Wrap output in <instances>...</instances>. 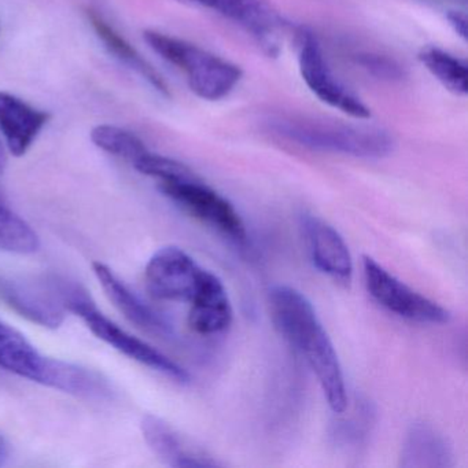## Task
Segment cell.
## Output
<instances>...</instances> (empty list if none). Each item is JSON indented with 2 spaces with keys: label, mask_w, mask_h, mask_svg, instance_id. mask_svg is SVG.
<instances>
[{
  "label": "cell",
  "mask_w": 468,
  "mask_h": 468,
  "mask_svg": "<svg viewBox=\"0 0 468 468\" xmlns=\"http://www.w3.org/2000/svg\"><path fill=\"white\" fill-rule=\"evenodd\" d=\"M268 300L276 328L317 378L328 407L333 412L344 413L347 407L344 372L335 347L311 301L294 287L284 284L273 286Z\"/></svg>",
  "instance_id": "1"
},
{
  "label": "cell",
  "mask_w": 468,
  "mask_h": 468,
  "mask_svg": "<svg viewBox=\"0 0 468 468\" xmlns=\"http://www.w3.org/2000/svg\"><path fill=\"white\" fill-rule=\"evenodd\" d=\"M268 128L279 138L316 152L380 160L394 152L396 141L388 130L377 125L350 122L314 114H273Z\"/></svg>",
  "instance_id": "2"
},
{
  "label": "cell",
  "mask_w": 468,
  "mask_h": 468,
  "mask_svg": "<svg viewBox=\"0 0 468 468\" xmlns=\"http://www.w3.org/2000/svg\"><path fill=\"white\" fill-rule=\"evenodd\" d=\"M48 284L61 301L65 311L72 312L73 314L80 317L89 330L101 341L105 342L122 355L127 356L131 360L153 371L160 372L174 382L182 383V385L190 383V374L182 366L106 317L97 308L83 287L70 283L67 279L59 278L50 279Z\"/></svg>",
  "instance_id": "3"
},
{
  "label": "cell",
  "mask_w": 468,
  "mask_h": 468,
  "mask_svg": "<svg viewBox=\"0 0 468 468\" xmlns=\"http://www.w3.org/2000/svg\"><path fill=\"white\" fill-rule=\"evenodd\" d=\"M144 39L161 58L183 72L191 91L201 100H224L242 79L243 72L238 65L193 43L157 31H144Z\"/></svg>",
  "instance_id": "4"
},
{
  "label": "cell",
  "mask_w": 468,
  "mask_h": 468,
  "mask_svg": "<svg viewBox=\"0 0 468 468\" xmlns=\"http://www.w3.org/2000/svg\"><path fill=\"white\" fill-rule=\"evenodd\" d=\"M160 190L188 215L212 227L232 242L243 245L248 240L245 221L234 205L198 176L161 182Z\"/></svg>",
  "instance_id": "5"
},
{
  "label": "cell",
  "mask_w": 468,
  "mask_h": 468,
  "mask_svg": "<svg viewBox=\"0 0 468 468\" xmlns=\"http://www.w3.org/2000/svg\"><path fill=\"white\" fill-rule=\"evenodd\" d=\"M363 276L372 300L390 314L420 324H445L451 320L448 309L410 289L372 257H363Z\"/></svg>",
  "instance_id": "6"
},
{
  "label": "cell",
  "mask_w": 468,
  "mask_h": 468,
  "mask_svg": "<svg viewBox=\"0 0 468 468\" xmlns=\"http://www.w3.org/2000/svg\"><path fill=\"white\" fill-rule=\"evenodd\" d=\"M298 65L301 78L323 103L355 120L371 117L368 106L334 75L322 45L311 29L303 28L298 34Z\"/></svg>",
  "instance_id": "7"
},
{
  "label": "cell",
  "mask_w": 468,
  "mask_h": 468,
  "mask_svg": "<svg viewBox=\"0 0 468 468\" xmlns=\"http://www.w3.org/2000/svg\"><path fill=\"white\" fill-rule=\"evenodd\" d=\"M207 272L183 249L166 246L155 251L147 262L144 281L155 300L191 303Z\"/></svg>",
  "instance_id": "8"
},
{
  "label": "cell",
  "mask_w": 468,
  "mask_h": 468,
  "mask_svg": "<svg viewBox=\"0 0 468 468\" xmlns=\"http://www.w3.org/2000/svg\"><path fill=\"white\" fill-rule=\"evenodd\" d=\"M185 4L210 10L226 20L237 24L248 32L270 56L279 50V39L283 32L281 17L270 0H180Z\"/></svg>",
  "instance_id": "9"
},
{
  "label": "cell",
  "mask_w": 468,
  "mask_h": 468,
  "mask_svg": "<svg viewBox=\"0 0 468 468\" xmlns=\"http://www.w3.org/2000/svg\"><path fill=\"white\" fill-rule=\"evenodd\" d=\"M300 229L314 267L323 275L347 287L353 279V260L342 235L327 221L303 213Z\"/></svg>",
  "instance_id": "10"
},
{
  "label": "cell",
  "mask_w": 468,
  "mask_h": 468,
  "mask_svg": "<svg viewBox=\"0 0 468 468\" xmlns=\"http://www.w3.org/2000/svg\"><path fill=\"white\" fill-rule=\"evenodd\" d=\"M141 427L144 441L153 453L171 467L205 468L221 465L212 454L194 445L168 421L158 416H144Z\"/></svg>",
  "instance_id": "11"
},
{
  "label": "cell",
  "mask_w": 468,
  "mask_h": 468,
  "mask_svg": "<svg viewBox=\"0 0 468 468\" xmlns=\"http://www.w3.org/2000/svg\"><path fill=\"white\" fill-rule=\"evenodd\" d=\"M92 270H94L95 276L102 286L106 297L124 314L125 319L130 320L141 330L160 336V338L174 336V325L160 312L147 305L108 265L95 261L92 264Z\"/></svg>",
  "instance_id": "12"
},
{
  "label": "cell",
  "mask_w": 468,
  "mask_h": 468,
  "mask_svg": "<svg viewBox=\"0 0 468 468\" xmlns=\"http://www.w3.org/2000/svg\"><path fill=\"white\" fill-rule=\"evenodd\" d=\"M48 122V114L20 100L0 91V135L16 157H23L37 141Z\"/></svg>",
  "instance_id": "13"
},
{
  "label": "cell",
  "mask_w": 468,
  "mask_h": 468,
  "mask_svg": "<svg viewBox=\"0 0 468 468\" xmlns=\"http://www.w3.org/2000/svg\"><path fill=\"white\" fill-rule=\"evenodd\" d=\"M37 383L80 399L102 401L113 396L111 383L100 372L48 356Z\"/></svg>",
  "instance_id": "14"
},
{
  "label": "cell",
  "mask_w": 468,
  "mask_h": 468,
  "mask_svg": "<svg viewBox=\"0 0 468 468\" xmlns=\"http://www.w3.org/2000/svg\"><path fill=\"white\" fill-rule=\"evenodd\" d=\"M0 297L21 316L46 328H58L65 320V308L50 284L37 287L15 281H0Z\"/></svg>",
  "instance_id": "15"
},
{
  "label": "cell",
  "mask_w": 468,
  "mask_h": 468,
  "mask_svg": "<svg viewBox=\"0 0 468 468\" xmlns=\"http://www.w3.org/2000/svg\"><path fill=\"white\" fill-rule=\"evenodd\" d=\"M188 325L201 335H218L231 327L234 309L226 286L207 271L201 287L190 303Z\"/></svg>",
  "instance_id": "16"
},
{
  "label": "cell",
  "mask_w": 468,
  "mask_h": 468,
  "mask_svg": "<svg viewBox=\"0 0 468 468\" xmlns=\"http://www.w3.org/2000/svg\"><path fill=\"white\" fill-rule=\"evenodd\" d=\"M399 465L407 468L453 467V449L437 429L424 421H416L405 434Z\"/></svg>",
  "instance_id": "17"
},
{
  "label": "cell",
  "mask_w": 468,
  "mask_h": 468,
  "mask_svg": "<svg viewBox=\"0 0 468 468\" xmlns=\"http://www.w3.org/2000/svg\"><path fill=\"white\" fill-rule=\"evenodd\" d=\"M87 17H89L95 34L100 37L101 42L105 45L106 50L112 56H114V58L119 59L125 67L142 76L160 94L169 97L168 86H166L164 79L158 75L157 70L105 20V17L100 12L89 9L87 10Z\"/></svg>",
  "instance_id": "18"
},
{
  "label": "cell",
  "mask_w": 468,
  "mask_h": 468,
  "mask_svg": "<svg viewBox=\"0 0 468 468\" xmlns=\"http://www.w3.org/2000/svg\"><path fill=\"white\" fill-rule=\"evenodd\" d=\"M419 61L452 94L464 97L468 92V68L463 59L442 48H424Z\"/></svg>",
  "instance_id": "19"
},
{
  "label": "cell",
  "mask_w": 468,
  "mask_h": 468,
  "mask_svg": "<svg viewBox=\"0 0 468 468\" xmlns=\"http://www.w3.org/2000/svg\"><path fill=\"white\" fill-rule=\"evenodd\" d=\"M91 141L98 149L103 150L114 157L122 158L133 165V161L138 160L147 147L141 138L130 131L114 125H98L92 130Z\"/></svg>",
  "instance_id": "20"
},
{
  "label": "cell",
  "mask_w": 468,
  "mask_h": 468,
  "mask_svg": "<svg viewBox=\"0 0 468 468\" xmlns=\"http://www.w3.org/2000/svg\"><path fill=\"white\" fill-rule=\"evenodd\" d=\"M133 166L139 174L154 177L160 183L197 176L185 164L172 160V158L165 157V155L155 154L150 150L144 153L138 160L133 161Z\"/></svg>",
  "instance_id": "21"
},
{
  "label": "cell",
  "mask_w": 468,
  "mask_h": 468,
  "mask_svg": "<svg viewBox=\"0 0 468 468\" xmlns=\"http://www.w3.org/2000/svg\"><path fill=\"white\" fill-rule=\"evenodd\" d=\"M358 64L366 68L368 72L371 70L374 75L379 76V78L399 79L402 75L401 68L396 62L388 61V59L380 56L364 54V56L358 57Z\"/></svg>",
  "instance_id": "22"
},
{
  "label": "cell",
  "mask_w": 468,
  "mask_h": 468,
  "mask_svg": "<svg viewBox=\"0 0 468 468\" xmlns=\"http://www.w3.org/2000/svg\"><path fill=\"white\" fill-rule=\"evenodd\" d=\"M446 18H448L449 24H451L454 32L462 39H467V20H465V16L459 12H451Z\"/></svg>",
  "instance_id": "23"
},
{
  "label": "cell",
  "mask_w": 468,
  "mask_h": 468,
  "mask_svg": "<svg viewBox=\"0 0 468 468\" xmlns=\"http://www.w3.org/2000/svg\"><path fill=\"white\" fill-rule=\"evenodd\" d=\"M10 456L9 443H7L6 438L0 432V465L6 464L7 460Z\"/></svg>",
  "instance_id": "24"
},
{
  "label": "cell",
  "mask_w": 468,
  "mask_h": 468,
  "mask_svg": "<svg viewBox=\"0 0 468 468\" xmlns=\"http://www.w3.org/2000/svg\"><path fill=\"white\" fill-rule=\"evenodd\" d=\"M5 166H6V153H5L4 142L0 139V175L4 174Z\"/></svg>",
  "instance_id": "25"
},
{
  "label": "cell",
  "mask_w": 468,
  "mask_h": 468,
  "mask_svg": "<svg viewBox=\"0 0 468 468\" xmlns=\"http://www.w3.org/2000/svg\"><path fill=\"white\" fill-rule=\"evenodd\" d=\"M4 320H0V325L4 324Z\"/></svg>",
  "instance_id": "26"
}]
</instances>
